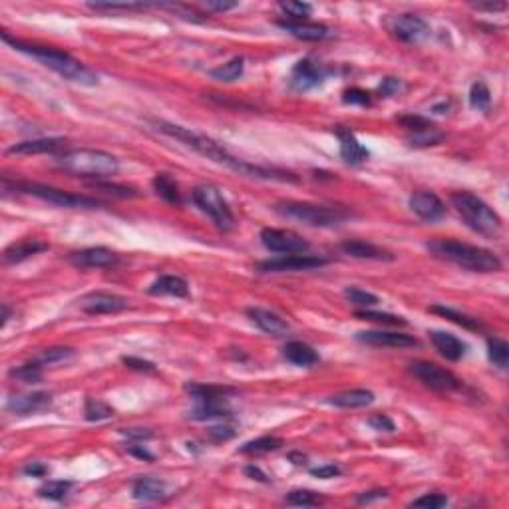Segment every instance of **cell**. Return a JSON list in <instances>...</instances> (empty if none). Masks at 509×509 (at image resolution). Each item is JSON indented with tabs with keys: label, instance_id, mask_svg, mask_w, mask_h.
Segmentation results:
<instances>
[{
	"label": "cell",
	"instance_id": "22",
	"mask_svg": "<svg viewBox=\"0 0 509 509\" xmlns=\"http://www.w3.org/2000/svg\"><path fill=\"white\" fill-rule=\"evenodd\" d=\"M48 247H50L48 243L36 239V237H26V239H21L16 241V243H12V245H8V247L4 249V253H2V259H4L6 265H16V263H22V261L30 259L34 255L46 251Z\"/></svg>",
	"mask_w": 509,
	"mask_h": 509
},
{
	"label": "cell",
	"instance_id": "51",
	"mask_svg": "<svg viewBox=\"0 0 509 509\" xmlns=\"http://www.w3.org/2000/svg\"><path fill=\"white\" fill-rule=\"evenodd\" d=\"M343 102L344 104H356V105H370L372 100H370V94L364 92L360 88H350L346 90L343 94Z\"/></svg>",
	"mask_w": 509,
	"mask_h": 509
},
{
	"label": "cell",
	"instance_id": "43",
	"mask_svg": "<svg viewBox=\"0 0 509 509\" xmlns=\"http://www.w3.org/2000/svg\"><path fill=\"white\" fill-rule=\"evenodd\" d=\"M322 499L319 493H314L311 489H292L291 493L285 498L287 505H299V508H311V505H319Z\"/></svg>",
	"mask_w": 509,
	"mask_h": 509
},
{
	"label": "cell",
	"instance_id": "1",
	"mask_svg": "<svg viewBox=\"0 0 509 509\" xmlns=\"http://www.w3.org/2000/svg\"><path fill=\"white\" fill-rule=\"evenodd\" d=\"M2 40L6 42V44H11L14 50L32 56L34 60H38L46 68L60 74L70 82L84 84V86H96L98 84V76L90 68H86L80 60H76L74 56L64 52V50H58V48H52V46H40V44L16 40V38H11L6 32H2Z\"/></svg>",
	"mask_w": 509,
	"mask_h": 509
},
{
	"label": "cell",
	"instance_id": "15",
	"mask_svg": "<svg viewBox=\"0 0 509 509\" xmlns=\"http://www.w3.org/2000/svg\"><path fill=\"white\" fill-rule=\"evenodd\" d=\"M80 307L88 314H114L127 309V299L112 292H90L80 301Z\"/></svg>",
	"mask_w": 509,
	"mask_h": 509
},
{
	"label": "cell",
	"instance_id": "62",
	"mask_svg": "<svg viewBox=\"0 0 509 509\" xmlns=\"http://www.w3.org/2000/svg\"><path fill=\"white\" fill-rule=\"evenodd\" d=\"M245 474H247L251 479H257V481H263V484H267V481H269V478H267V476H265V474H263V471H261L257 466H247V468H245Z\"/></svg>",
	"mask_w": 509,
	"mask_h": 509
},
{
	"label": "cell",
	"instance_id": "26",
	"mask_svg": "<svg viewBox=\"0 0 509 509\" xmlns=\"http://www.w3.org/2000/svg\"><path fill=\"white\" fill-rule=\"evenodd\" d=\"M149 294L154 297H177V299H185L189 297V287L185 279L177 277V275H164L159 277L151 287Z\"/></svg>",
	"mask_w": 509,
	"mask_h": 509
},
{
	"label": "cell",
	"instance_id": "3",
	"mask_svg": "<svg viewBox=\"0 0 509 509\" xmlns=\"http://www.w3.org/2000/svg\"><path fill=\"white\" fill-rule=\"evenodd\" d=\"M154 125H156L157 132L173 137L177 142H181L183 146L191 147L193 151H198L199 156L207 157V159L215 161V164H221V166L231 167L233 171H239L243 159H237V157L231 156L225 147L217 144L215 139L207 137V135L191 132L189 127H183V125L169 124V122H164V120H154Z\"/></svg>",
	"mask_w": 509,
	"mask_h": 509
},
{
	"label": "cell",
	"instance_id": "7",
	"mask_svg": "<svg viewBox=\"0 0 509 509\" xmlns=\"http://www.w3.org/2000/svg\"><path fill=\"white\" fill-rule=\"evenodd\" d=\"M191 198L207 217L215 223V227L223 233H227L231 229H235V215L229 207L227 199L221 195L215 185H198L193 189Z\"/></svg>",
	"mask_w": 509,
	"mask_h": 509
},
{
	"label": "cell",
	"instance_id": "61",
	"mask_svg": "<svg viewBox=\"0 0 509 509\" xmlns=\"http://www.w3.org/2000/svg\"><path fill=\"white\" fill-rule=\"evenodd\" d=\"M125 450H127V454L139 457V459H147V462H151V459H154V454H151V452H147L144 446H130V447H125Z\"/></svg>",
	"mask_w": 509,
	"mask_h": 509
},
{
	"label": "cell",
	"instance_id": "31",
	"mask_svg": "<svg viewBox=\"0 0 509 509\" xmlns=\"http://www.w3.org/2000/svg\"><path fill=\"white\" fill-rule=\"evenodd\" d=\"M430 312L440 314V316H444V319H447V321H452L454 324H457V326H464V328H468V331H479V328H484V324H481L478 319L469 316V314H466V312L456 311V309H452V307H444V304H432V307H430Z\"/></svg>",
	"mask_w": 509,
	"mask_h": 509
},
{
	"label": "cell",
	"instance_id": "56",
	"mask_svg": "<svg viewBox=\"0 0 509 509\" xmlns=\"http://www.w3.org/2000/svg\"><path fill=\"white\" fill-rule=\"evenodd\" d=\"M122 434L130 440H149V437H154V432L144 430V428H125V430H122Z\"/></svg>",
	"mask_w": 509,
	"mask_h": 509
},
{
	"label": "cell",
	"instance_id": "35",
	"mask_svg": "<svg viewBox=\"0 0 509 509\" xmlns=\"http://www.w3.org/2000/svg\"><path fill=\"white\" fill-rule=\"evenodd\" d=\"M154 189H156L157 195L164 199V201H167V203H171V205H179V203H181L179 188H177L176 181L167 176V173H157V176L154 177Z\"/></svg>",
	"mask_w": 509,
	"mask_h": 509
},
{
	"label": "cell",
	"instance_id": "40",
	"mask_svg": "<svg viewBox=\"0 0 509 509\" xmlns=\"http://www.w3.org/2000/svg\"><path fill=\"white\" fill-rule=\"evenodd\" d=\"M356 316L360 321H370V322H378V324H388V326H406L408 321L404 316H398V314H390V312H376V311H358Z\"/></svg>",
	"mask_w": 509,
	"mask_h": 509
},
{
	"label": "cell",
	"instance_id": "41",
	"mask_svg": "<svg viewBox=\"0 0 509 509\" xmlns=\"http://www.w3.org/2000/svg\"><path fill=\"white\" fill-rule=\"evenodd\" d=\"M72 356V348H68V346H52V348L42 350V353L36 356V362L42 364V366H50V364L66 362V360H70Z\"/></svg>",
	"mask_w": 509,
	"mask_h": 509
},
{
	"label": "cell",
	"instance_id": "50",
	"mask_svg": "<svg viewBox=\"0 0 509 509\" xmlns=\"http://www.w3.org/2000/svg\"><path fill=\"white\" fill-rule=\"evenodd\" d=\"M235 428L233 426H211L207 428V437L211 442H215V444H221V442H229V440H233L235 437Z\"/></svg>",
	"mask_w": 509,
	"mask_h": 509
},
{
	"label": "cell",
	"instance_id": "48",
	"mask_svg": "<svg viewBox=\"0 0 509 509\" xmlns=\"http://www.w3.org/2000/svg\"><path fill=\"white\" fill-rule=\"evenodd\" d=\"M410 505H412V508L440 509L444 508V505H447V498L446 496H442V493H426V496H422V498L414 499Z\"/></svg>",
	"mask_w": 509,
	"mask_h": 509
},
{
	"label": "cell",
	"instance_id": "44",
	"mask_svg": "<svg viewBox=\"0 0 509 509\" xmlns=\"http://www.w3.org/2000/svg\"><path fill=\"white\" fill-rule=\"evenodd\" d=\"M469 104L474 110H481V112H486L491 104V92H489V88L486 86L484 82H476L471 86V90H469Z\"/></svg>",
	"mask_w": 509,
	"mask_h": 509
},
{
	"label": "cell",
	"instance_id": "18",
	"mask_svg": "<svg viewBox=\"0 0 509 509\" xmlns=\"http://www.w3.org/2000/svg\"><path fill=\"white\" fill-rule=\"evenodd\" d=\"M52 406V396L48 392H32V394L12 396L6 402V410L16 416H30L44 412Z\"/></svg>",
	"mask_w": 509,
	"mask_h": 509
},
{
	"label": "cell",
	"instance_id": "20",
	"mask_svg": "<svg viewBox=\"0 0 509 509\" xmlns=\"http://www.w3.org/2000/svg\"><path fill=\"white\" fill-rule=\"evenodd\" d=\"M282 30H287L291 36L299 38V40L316 42L326 40L333 36L331 28H326L324 24H316V22H302V21H279L277 22Z\"/></svg>",
	"mask_w": 509,
	"mask_h": 509
},
{
	"label": "cell",
	"instance_id": "60",
	"mask_svg": "<svg viewBox=\"0 0 509 509\" xmlns=\"http://www.w3.org/2000/svg\"><path fill=\"white\" fill-rule=\"evenodd\" d=\"M471 6L478 8V11H488V12H498L508 8L505 2H476V4H471Z\"/></svg>",
	"mask_w": 509,
	"mask_h": 509
},
{
	"label": "cell",
	"instance_id": "28",
	"mask_svg": "<svg viewBox=\"0 0 509 509\" xmlns=\"http://www.w3.org/2000/svg\"><path fill=\"white\" fill-rule=\"evenodd\" d=\"M132 496L139 501H157L167 496V486L157 478H139L134 481Z\"/></svg>",
	"mask_w": 509,
	"mask_h": 509
},
{
	"label": "cell",
	"instance_id": "8",
	"mask_svg": "<svg viewBox=\"0 0 509 509\" xmlns=\"http://www.w3.org/2000/svg\"><path fill=\"white\" fill-rule=\"evenodd\" d=\"M14 189L21 191V193H26V195H32V198L42 199V201H48V203L58 205V207L94 209L102 205L98 199L76 195V193H70V191H62V189L42 185V183H30V181H18V183H14Z\"/></svg>",
	"mask_w": 509,
	"mask_h": 509
},
{
	"label": "cell",
	"instance_id": "47",
	"mask_svg": "<svg viewBox=\"0 0 509 509\" xmlns=\"http://www.w3.org/2000/svg\"><path fill=\"white\" fill-rule=\"evenodd\" d=\"M279 6H281V11L285 12V14H289V16H291V18H294V21L307 18V16H311V12H312V6L309 4V2H297V0L281 2Z\"/></svg>",
	"mask_w": 509,
	"mask_h": 509
},
{
	"label": "cell",
	"instance_id": "27",
	"mask_svg": "<svg viewBox=\"0 0 509 509\" xmlns=\"http://www.w3.org/2000/svg\"><path fill=\"white\" fill-rule=\"evenodd\" d=\"M374 402V394L370 390L364 388H356V390H346L341 394L331 396L328 404L336 406V408H344V410H356V408H366Z\"/></svg>",
	"mask_w": 509,
	"mask_h": 509
},
{
	"label": "cell",
	"instance_id": "9",
	"mask_svg": "<svg viewBox=\"0 0 509 509\" xmlns=\"http://www.w3.org/2000/svg\"><path fill=\"white\" fill-rule=\"evenodd\" d=\"M410 372L428 388L436 390V392H456L462 388V380L454 372H450L446 368L437 366L434 362H424V360H416L410 364Z\"/></svg>",
	"mask_w": 509,
	"mask_h": 509
},
{
	"label": "cell",
	"instance_id": "46",
	"mask_svg": "<svg viewBox=\"0 0 509 509\" xmlns=\"http://www.w3.org/2000/svg\"><path fill=\"white\" fill-rule=\"evenodd\" d=\"M94 11H144L151 4L147 2H90L88 4Z\"/></svg>",
	"mask_w": 509,
	"mask_h": 509
},
{
	"label": "cell",
	"instance_id": "11",
	"mask_svg": "<svg viewBox=\"0 0 509 509\" xmlns=\"http://www.w3.org/2000/svg\"><path fill=\"white\" fill-rule=\"evenodd\" d=\"M328 261L322 257H314V255H285L279 259H269L259 263L257 269L261 273H292V270H314L324 267Z\"/></svg>",
	"mask_w": 509,
	"mask_h": 509
},
{
	"label": "cell",
	"instance_id": "6",
	"mask_svg": "<svg viewBox=\"0 0 509 509\" xmlns=\"http://www.w3.org/2000/svg\"><path fill=\"white\" fill-rule=\"evenodd\" d=\"M275 211L285 217L302 221L311 227H334L341 225L348 217V211L341 207H326V205H312V203H297V201H285L277 203Z\"/></svg>",
	"mask_w": 509,
	"mask_h": 509
},
{
	"label": "cell",
	"instance_id": "52",
	"mask_svg": "<svg viewBox=\"0 0 509 509\" xmlns=\"http://www.w3.org/2000/svg\"><path fill=\"white\" fill-rule=\"evenodd\" d=\"M368 424H370V428H374L376 432H394L396 426H394V422L388 418L386 414H374V416H370L368 418Z\"/></svg>",
	"mask_w": 509,
	"mask_h": 509
},
{
	"label": "cell",
	"instance_id": "17",
	"mask_svg": "<svg viewBox=\"0 0 509 509\" xmlns=\"http://www.w3.org/2000/svg\"><path fill=\"white\" fill-rule=\"evenodd\" d=\"M70 263L80 269H105L118 263V255L105 247H90L70 255Z\"/></svg>",
	"mask_w": 509,
	"mask_h": 509
},
{
	"label": "cell",
	"instance_id": "16",
	"mask_svg": "<svg viewBox=\"0 0 509 509\" xmlns=\"http://www.w3.org/2000/svg\"><path fill=\"white\" fill-rule=\"evenodd\" d=\"M334 134L341 142V157L348 166H360L364 161H368L370 151L358 142V137L354 135L350 127H344V125H336Z\"/></svg>",
	"mask_w": 509,
	"mask_h": 509
},
{
	"label": "cell",
	"instance_id": "57",
	"mask_svg": "<svg viewBox=\"0 0 509 509\" xmlns=\"http://www.w3.org/2000/svg\"><path fill=\"white\" fill-rule=\"evenodd\" d=\"M209 11H217V12H227L237 8V2H221V0H207L205 2Z\"/></svg>",
	"mask_w": 509,
	"mask_h": 509
},
{
	"label": "cell",
	"instance_id": "21",
	"mask_svg": "<svg viewBox=\"0 0 509 509\" xmlns=\"http://www.w3.org/2000/svg\"><path fill=\"white\" fill-rule=\"evenodd\" d=\"M247 314L263 333L270 334V336H285L291 331L289 322L281 319L277 312H270L267 309H261V307H251V309H247Z\"/></svg>",
	"mask_w": 509,
	"mask_h": 509
},
{
	"label": "cell",
	"instance_id": "53",
	"mask_svg": "<svg viewBox=\"0 0 509 509\" xmlns=\"http://www.w3.org/2000/svg\"><path fill=\"white\" fill-rule=\"evenodd\" d=\"M122 362H124L127 368L137 370V372H154V370H156L154 362H147V360L135 358V356H124V358H122Z\"/></svg>",
	"mask_w": 509,
	"mask_h": 509
},
{
	"label": "cell",
	"instance_id": "4",
	"mask_svg": "<svg viewBox=\"0 0 509 509\" xmlns=\"http://www.w3.org/2000/svg\"><path fill=\"white\" fill-rule=\"evenodd\" d=\"M58 167L80 177L105 179L120 171L118 157L102 149H70L58 157Z\"/></svg>",
	"mask_w": 509,
	"mask_h": 509
},
{
	"label": "cell",
	"instance_id": "29",
	"mask_svg": "<svg viewBox=\"0 0 509 509\" xmlns=\"http://www.w3.org/2000/svg\"><path fill=\"white\" fill-rule=\"evenodd\" d=\"M285 358L289 360V362L297 364V366H304V368H309L312 364L319 362V354L316 350L309 346V344L304 343H299V341H292L285 346Z\"/></svg>",
	"mask_w": 509,
	"mask_h": 509
},
{
	"label": "cell",
	"instance_id": "59",
	"mask_svg": "<svg viewBox=\"0 0 509 509\" xmlns=\"http://www.w3.org/2000/svg\"><path fill=\"white\" fill-rule=\"evenodd\" d=\"M46 471H48V468L44 464H40V462H32V464H28L24 468V474L32 476V478H42V476H46Z\"/></svg>",
	"mask_w": 509,
	"mask_h": 509
},
{
	"label": "cell",
	"instance_id": "45",
	"mask_svg": "<svg viewBox=\"0 0 509 509\" xmlns=\"http://www.w3.org/2000/svg\"><path fill=\"white\" fill-rule=\"evenodd\" d=\"M344 297L353 302V304L362 307V309L378 304V297H376V294L364 291V289H358V287H348V289H344Z\"/></svg>",
	"mask_w": 509,
	"mask_h": 509
},
{
	"label": "cell",
	"instance_id": "30",
	"mask_svg": "<svg viewBox=\"0 0 509 509\" xmlns=\"http://www.w3.org/2000/svg\"><path fill=\"white\" fill-rule=\"evenodd\" d=\"M193 420H211V418H229L231 410L227 406V398H217V400H199L198 408L191 412Z\"/></svg>",
	"mask_w": 509,
	"mask_h": 509
},
{
	"label": "cell",
	"instance_id": "25",
	"mask_svg": "<svg viewBox=\"0 0 509 509\" xmlns=\"http://www.w3.org/2000/svg\"><path fill=\"white\" fill-rule=\"evenodd\" d=\"M430 338H432V343L436 346L437 353L442 354L444 358H447V360H452V362L464 358L466 353H468V344L464 343V341H459L454 334L442 333V331H432Z\"/></svg>",
	"mask_w": 509,
	"mask_h": 509
},
{
	"label": "cell",
	"instance_id": "33",
	"mask_svg": "<svg viewBox=\"0 0 509 509\" xmlns=\"http://www.w3.org/2000/svg\"><path fill=\"white\" fill-rule=\"evenodd\" d=\"M245 72V60L243 58H231L229 62L221 64L217 68H213V70H209V76L213 78V80H217V82H235V80H239L241 76Z\"/></svg>",
	"mask_w": 509,
	"mask_h": 509
},
{
	"label": "cell",
	"instance_id": "34",
	"mask_svg": "<svg viewBox=\"0 0 509 509\" xmlns=\"http://www.w3.org/2000/svg\"><path fill=\"white\" fill-rule=\"evenodd\" d=\"M281 437L277 436H263L257 440H251L247 444H243L239 447L241 454H251V456H259V454H269V452H277L282 447Z\"/></svg>",
	"mask_w": 509,
	"mask_h": 509
},
{
	"label": "cell",
	"instance_id": "39",
	"mask_svg": "<svg viewBox=\"0 0 509 509\" xmlns=\"http://www.w3.org/2000/svg\"><path fill=\"white\" fill-rule=\"evenodd\" d=\"M72 489V481H64V479H52V481H46L44 486L38 488V496L46 499H52V501H60L68 496V491Z\"/></svg>",
	"mask_w": 509,
	"mask_h": 509
},
{
	"label": "cell",
	"instance_id": "37",
	"mask_svg": "<svg viewBox=\"0 0 509 509\" xmlns=\"http://www.w3.org/2000/svg\"><path fill=\"white\" fill-rule=\"evenodd\" d=\"M84 416L86 420L90 422H102L114 416V408L110 404H105L104 400H98V398H86L84 402Z\"/></svg>",
	"mask_w": 509,
	"mask_h": 509
},
{
	"label": "cell",
	"instance_id": "55",
	"mask_svg": "<svg viewBox=\"0 0 509 509\" xmlns=\"http://www.w3.org/2000/svg\"><path fill=\"white\" fill-rule=\"evenodd\" d=\"M400 88H402V82H400L398 78H386V80H382V84H380L378 92H380L382 98H390V96H394L396 92H400Z\"/></svg>",
	"mask_w": 509,
	"mask_h": 509
},
{
	"label": "cell",
	"instance_id": "10",
	"mask_svg": "<svg viewBox=\"0 0 509 509\" xmlns=\"http://www.w3.org/2000/svg\"><path fill=\"white\" fill-rule=\"evenodd\" d=\"M261 243L273 253H282V255H302L311 249L309 241L289 229H263Z\"/></svg>",
	"mask_w": 509,
	"mask_h": 509
},
{
	"label": "cell",
	"instance_id": "58",
	"mask_svg": "<svg viewBox=\"0 0 509 509\" xmlns=\"http://www.w3.org/2000/svg\"><path fill=\"white\" fill-rule=\"evenodd\" d=\"M388 496V491L386 489H372V491H364L358 496V503H370V501H374V499H382Z\"/></svg>",
	"mask_w": 509,
	"mask_h": 509
},
{
	"label": "cell",
	"instance_id": "38",
	"mask_svg": "<svg viewBox=\"0 0 509 509\" xmlns=\"http://www.w3.org/2000/svg\"><path fill=\"white\" fill-rule=\"evenodd\" d=\"M488 356L491 362L496 364L498 368L505 370L509 364V344L505 341H501L498 336L488 338Z\"/></svg>",
	"mask_w": 509,
	"mask_h": 509
},
{
	"label": "cell",
	"instance_id": "49",
	"mask_svg": "<svg viewBox=\"0 0 509 509\" xmlns=\"http://www.w3.org/2000/svg\"><path fill=\"white\" fill-rule=\"evenodd\" d=\"M94 188L104 189L105 193L115 195V198H137V191L127 185H115V183H108V181H96Z\"/></svg>",
	"mask_w": 509,
	"mask_h": 509
},
{
	"label": "cell",
	"instance_id": "23",
	"mask_svg": "<svg viewBox=\"0 0 509 509\" xmlns=\"http://www.w3.org/2000/svg\"><path fill=\"white\" fill-rule=\"evenodd\" d=\"M66 139L64 137H38V139H28L21 142L16 146L8 147V154H18V156H34V154H56L60 149H66Z\"/></svg>",
	"mask_w": 509,
	"mask_h": 509
},
{
	"label": "cell",
	"instance_id": "32",
	"mask_svg": "<svg viewBox=\"0 0 509 509\" xmlns=\"http://www.w3.org/2000/svg\"><path fill=\"white\" fill-rule=\"evenodd\" d=\"M185 392L191 394L195 400H217V398H227L233 394L235 390L229 386H213V384H198V382H188L185 384Z\"/></svg>",
	"mask_w": 509,
	"mask_h": 509
},
{
	"label": "cell",
	"instance_id": "12",
	"mask_svg": "<svg viewBox=\"0 0 509 509\" xmlns=\"http://www.w3.org/2000/svg\"><path fill=\"white\" fill-rule=\"evenodd\" d=\"M390 32L392 36L400 42L408 44H418L430 34V26L424 18H420L418 14H398L390 21Z\"/></svg>",
	"mask_w": 509,
	"mask_h": 509
},
{
	"label": "cell",
	"instance_id": "19",
	"mask_svg": "<svg viewBox=\"0 0 509 509\" xmlns=\"http://www.w3.org/2000/svg\"><path fill=\"white\" fill-rule=\"evenodd\" d=\"M356 338L370 346H384V348H410L418 346V341L410 334L384 333V331H360Z\"/></svg>",
	"mask_w": 509,
	"mask_h": 509
},
{
	"label": "cell",
	"instance_id": "13",
	"mask_svg": "<svg viewBox=\"0 0 509 509\" xmlns=\"http://www.w3.org/2000/svg\"><path fill=\"white\" fill-rule=\"evenodd\" d=\"M326 76H328V72L322 68L321 64L312 62L311 58H304L292 68L289 84H291L294 92H309L312 88L321 86L326 80Z\"/></svg>",
	"mask_w": 509,
	"mask_h": 509
},
{
	"label": "cell",
	"instance_id": "64",
	"mask_svg": "<svg viewBox=\"0 0 509 509\" xmlns=\"http://www.w3.org/2000/svg\"><path fill=\"white\" fill-rule=\"evenodd\" d=\"M11 319V309L6 307V304H2V321H0V324L4 326L6 324V321Z\"/></svg>",
	"mask_w": 509,
	"mask_h": 509
},
{
	"label": "cell",
	"instance_id": "5",
	"mask_svg": "<svg viewBox=\"0 0 509 509\" xmlns=\"http://www.w3.org/2000/svg\"><path fill=\"white\" fill-rule=\"evenodd\" d=\"M450 199L468 227L486 237H498L501 231V217L484 199H479L478 195H474L469 191H456V193H452Z\"/></svg>",
	"mask_w": 509,
	"mask_h": 509
},
{
	"label": "cell",
	"instance_id": "14",
	"mask_svg": "<svg viewBox=\"0 0 509 509\" xmlns=\"http://www.w3.org/2000/svg\"><path fill=\"white\" fill-rule=\"evenodd\" d=\"M410 209L424 221L436 223L446 215V205L432 191H416L410 195Z\"/></svg>",
	"mask_w": 509,
	"mask_h": 509
},
{
	"label": "cell",
	"instance_id": "63",
	"mask_svg": "<svg viewBox=\"0 0 509 509\" xmlns=\"http://www.w3.org/2000/svg\"><path fill=\"white\" fill-rule=\"evenodd\" d=\"M289 459H291L294 466H307V459H309V457L304 456V454H301V452H291V454H289Z\"/></svg>",
	"mask_w": 509,
	"mask_h": 509
},
{
	"label": "cell",
	"instance_id": "24",
	"mask_svg": "<svg viewBox=\"0 0 509 509\" xmlns=\"http://www.w3.org/2000/svg\"><path fill=\"white\" fill-rule=\"evenodd\" d=\"M341 251L344 255L353 257V259H364V261H392L394 257L388 251L376 247L374 243L368 241L353 239L341 243Z\"/></svg>",
	"mask_w": 509,
	"mask_h": 509
},
{
	"label": "cell",
	"instance_id": "42",
	"mask_svg": "<svg viewBox=\"0 0 509 509\" xmlns=\"http://www.w3.org/2000/svg\"><path fill=\"white\" fill-rule=\"evenodd\" d=\"M11 376L21 382H26V384H36L42 380V364H38L36 360L30 364H22L18 368H12Z\"/></svg>",
	"mask_w": 509,
	"mask_h": 509
},
{
	"label": "cell",
	"instance_id": "2",
	"mask_svg": "<svg viewBox=\"0 0 509 509\" xmlns=\"http://www.w3.org/2000/svg\"><path fill=\"white\" fill-rule=\"evenodd\" d=\"M426 249L437 259L454 263L462 269L471 273H498L501 270V261L496 253L476 247L469 243H462L456 239H434L428 241Z\"/></svg>",
	"mask_w": 509,
	"mask_h": 509
},
{
	"label": "cell",
	"instance_id": "36",
	"mask_svg": "<svg viewBox=\"0 0 509 509\" xmlns=\"http://www.w3.org/2000/svg\"><path fill=\"white\" fill-rule=\"evenodd\" d=\"M444 139V132H440L434 124H428L426 127L412 132L408 135V142L410 146L414 147H428V146H437L440 142Z\"/></svg>",
	"mask_w": 509,
	"mask_h": 509
},
{
	"label": "cell",
	"instance_id": "54",
	"mask_svg": "<svg viewBox=\"0 0 509 509\" xmlns=\"http://www.w3.org/2000/svg\"><path fill=\"white\" fill-rule=\"evenodd\" d=\"M311 474L319 479H331V478H336V476H341L343 469L338 468V466H334V464H326V466H321V468L311 469Z\"/></svg>",
	"mask_w": 509,
	"mask_h": 509
}]
</instances>
